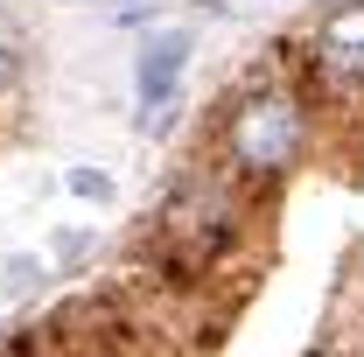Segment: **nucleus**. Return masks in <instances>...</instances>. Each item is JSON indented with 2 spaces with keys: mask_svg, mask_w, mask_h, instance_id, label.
Listing matches in <instances>:
<instances>
[{
  "mask_svg": "<svg viewBox=\"0 0 364 357\" xmlns=\"http://www.w3.org/2000/svg\"><path fill=\"white\" fill-rule=\"evenodd\" d=\"M309 154V98L294 85H252L225 119V169L238 182H280Z\"/></svg>",
  "mask_w": 364,
  "mask_h": 357,
  "instance_id": "1",
  "label": "nucleus"
},
{
  "mask_svg": "<svg viewBox=\"0 0 364 357\" xmlns=\"http://www.w3.org/2000/svg\"><path fill=\"white\" fill-rule=\"evenodd\" d=\"M154 238H161V267L168 280H196L210 273L231 252L238 238V189H231V169H196L168 196V211L154 218Z\"/></svg>",
  "mask_w": 364,
  "mask_h": 357,
  "instance_id": "2",
  "label": "nucleus"
},
{
  "mask_svg": "<svg viewBox=\"0 0 364 357\" xmlns=\"http://www.w3.org/2000/svg\"><path fill=\"white\" fill-rule=\"evenodd\" d=\"M309 70H316V85L329 91V98L364 91V0L322 14V28L309 36Z\"/></svg>",
  "mask_w": 364,
  "mask_h": 357,
  "instance_id": "3",
  "label": "nucleus"
},
{
  "mask_svg": "<svg viewBox=\"0 0 364 357\" xmlns=\"http://www.w3.org/2000/svg\"><path fill=\"white\" fill-rule=\"evenodd\" d=\"M182 63H189V36H176V28L147 36V49L134 56V91H140V127L147 134H168V105H176Z\"/></svg>",
  "mask_w": 364,
  "mask_h": 357,
  "instance_id": "4",
  "label": "nucleus"
},
{
  "mask_svg": "<svg viewBox=\"0 0 364 357\" xmlns=\"http://www.w3.org/2000/svg\"><path fill=\"white\" fill-rule=\"evenodd\" d=\"M70 189H77V196H112V182L91 176V169H70Z\"/></svg>",
  "mask_w": 364,
  "mask_h": 357,
  "instance_id": "5",
  "label": "nucleus"
},
{
  "mask_svg": "<svg viewBox=\"0 0 364 357\" xmlns=\"http://www.w3.org/2000/svg\"><path fill=\"white\" fill-rule=\"evenodd\" d=\"M7 78H14V49L0 43V85H7Z\"/></svg>",
  "mask_w": 364,
  "mask_h": 357,
  "instance_id": "6",
  "label": "nucleus"
},
{
  "mask_svg": "<svg viewBox=\"0 0 364 357\" xmlns=\"http://www.w3.org/2000/svg\"><path fill=\"white\" fill-rule=\"evenodd\" d=\"M7 357H14V351H7Z\"/></svg>",
  "mask_w": 364,
  "mask_h": 357,
  "instance_id": "7",
  "label": "nucleus"
}]
</instances>
